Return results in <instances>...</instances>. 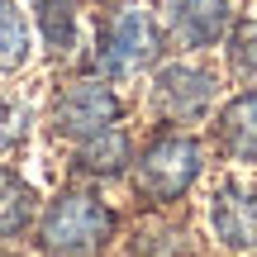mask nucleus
Instances as JSON below:
<instances>
[{"label": "nucleus", "instance_id": "6e6552de", "mask_svg": "<svg viewBox=\"0 0 257 257\" xmlns=\"http://www.w3.org/2000/svg\"><path fill=\"white\" fill-rule=\"evenodd\" d=\"M219 143L233 162H257V91H243L219 114Z\"/></svg>", "mask_w": 257, "mask_h": 257}, {"label": "nucleus", "instance_id": "1a4fd4ad", "mask_svg": "<svg viewBox=\"0 0 257 257\" xmlns=\"http://www.w3.org/2000/svg\"><path fill=\"white\" fill-rule=\"evenodd\" d=\"M34 57V24L19 0H0V76H15Z\"/></svg>", "mask_w": 257, "mask_h": 257}, {"label": "nucleus", "instance_id": "f257e3e1", "mask_svg": "<svg viewBox=\"0 0 257 257\" xmlns=\"http://www.w3.org/2000/svg\"><path fill=\"white\" fill-rule=\"evenodd\" d=\"M114 238V210L91 191H62L38 219L43 257H100Z\"/></svg>", "mask_w": 257, "mask_h": 257}, {"label": "nucleus", "instance_id": "9d476101", "mask_svg": "<svg viewBox=\"0 0 257 257\" xmlns=\"http://www.w3.org/2000/svg\"><path fill=\"white\" fill-rule=\"evenodd\" d=\"M76 167L91 172V176H119L128 167V134L114 124V128H105V134L76 143Z\"/></svg>", "mask_w": 257, "mask_h": 257}, {"label": "nucleus", "instance_id": "f8f14e48", "mask_svg": "<svg viewBox=\"0 0 257 257\" xmlns=\"http://www.w3.org/2000/svg\"><path fill=\"white\" fill-rule=\"evenodd\" d=\"M38 24H43V43L53 53H72V43H76V5L72 0H38Z\"/></svg>", "mask_w": 257, "mask_h": 257}, {"label": "nucleus", "instance_id": "423d86ee", "mask_svg": "<svg viewBox=\"0 0 257 257\" xmlns=\"http://www.w3.org/2000/svg\"><path fill=\"white\" fill-rule=\"evenodd\" d=\"M210 229H214V238H219L224 248H233V252L257 248V191H252V186L229 181V186L214 191V200H210Z\"/></svg>", "mask_w": 257, "mask_h": 257}, {"label": "nucleus", "instance_id": "0eeeda50", "mask_svg": "<svg viewBox=\"0 0 257 257\" xmlns=\"http://www.w3.org/2000/svg\"><path fill=\"white\" fill-rule=\"evenodd\" d=\"M167 19L181 48H214L229 29V0H172Z\"/></svg>", "mask_w": 257, "mask_h": 257}, {"label": "nucleus", "instance_id": "9b49d317", "mask_svg": "<svg viewBox=\"0 0 257 257\" xmlns=\"http://www.w3.org/2000/svg\"><path fill=\"white\" fill-rule=\"evenodd\" d=\"M34 219V191L19 172L0 167V238H15L24 233V224Z\"/></svg>", "mask_w": 257, "mask_h": 257}, {"label": "nucleus", "instance_id": "f03ea898", "mask_svg": "<svg viewBox=\"0 0 257 257\" xmlns=\"http://www.w3.org/2000/svg\"><path fill=\"white\" fill-rule=\"evenodd\" d=\"M200 176V143L191 134H157L134 162V191L153 205H167L191 191Z\"/></svg>", "mask_w": 257, "mask_h": 257}, {"label": "nucleus", "instance_id": "4468645a", "mask_svg": "<svg viewBox=\"0 0 257 257\" xmlns=\"http://www.w3.org/2000/svg\"><path fill=\"white\" fill-rule=\"evenodd\" d=\"M24 119H29V114L19 110L15 100H5V95H0V153H5V148H15L19 138H24V128H29Z\"/></svg>", "mask_w": 257, "mask_h": 257}, {"label": "nucleus", "instance_id": "ddd939ff", "mask_svg": "<svg viewBox=\"0 0 257 257\" xmlns=\"http://www.w3.org/2000/svg\"><path fill=\"white\" fill-rule=\"evenodd\" d=\"M229 53H233V72H238L243 81H252V86H257V19H248V24L233 29Z\"/></svg>", "mask_w": 257, "mask_h": 257}, {"label": "nucleus", "instance_id": "39448f33", "mask_svg": "<svg viewBox=\"0 0 257 257\" xmlns=\"http://www.w3.org/2000/svg\"><path fill=\"white\" fill-rule=\"evenodd\" d=\"M214 86H219L214 72H205V67H195V62H172V67L157 72L153 100H157V110H162L167 119L186 124V119H205V114H210Z\"/></svg>", "mask_w": 257, "mask_h": 257}, {"label": "nucleus", "instance_id": "20e7f679", "mask_svg": "<svg viewBox=\"0 0 257 257\" xmlns=\"http://www.w3.org/2000/svg\"><path fill=\"white\" fill-rule=\"evenodd\" d=\"M124 114L119 95L105 76H81V81L62 86L53 100V134L67 138V143H86V138L114 128Z\"/></svg>", "mask_w": 257, "mask_h": 257}, {"label": "nucleus", "instance_id": "7ed1b4c3", "mask_svg": "<svg viewBox=\"0 0 257 257\" xmlns=\"http://www.w3.org/2000/svg\"><path fill=\"white\" fill-rule=\"evenodd\" d=\"M162 53V34H157V19L148 5H119L110 19H105V34H100V62L105 76H134L148 72Z\"/></svg>", "mask_w": 257, "mask_h": 257}]
</instances>
